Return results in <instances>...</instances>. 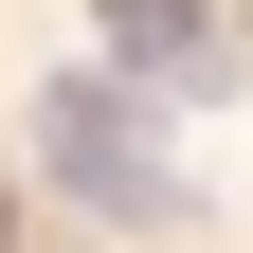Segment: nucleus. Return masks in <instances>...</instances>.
Returning <instances> with one entry per match:
<instances>
[{
  "label": "nucleus",
  "mask_w": 253,
  "mask_h": 253,
  "mask_svg": "<svg viewBox=\"0 0 253 253\" xmlns=\"http://www.w3.org/2000/svg\"><path fill=\"white\" fill-rule=\"evenodd\" d=\"M37 181H54V199H90L109 235H163V217H181V163L145 145V109H126L109 73L37 90Z\"/></svg>",
  "instance_id": "obj_1"
},
{
  "label": "nucleus",
  "mask_w": 253,
  "mask_h": 253,
  "mask_svg": "<svg viewBox=\"0 0 253 253\" xmlns=\"http://www.w3.org/2000/svg\"><path fill=\"white\" fill-rule=\"evenodd\" d=\"M109 54L126 73H217V18L199 0H109Z\"/></svg>",
  "instance_id": "obj_2"
},
{
  "label": "nucleus",
  "mask_w": 253,
  "mask_h": 253,
  "mask_svg": "<svg viewBox=\"0 0 253 253\" xmlns=\"http://www.w3.org/2000/svg\"><path fill=\"white\" fill-rule=\"evenodd\" d=\"M0 253H18V199H0Z\"/></svg>",
  "instance_id": "obj_3"
}]
</instances>
